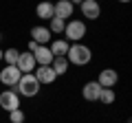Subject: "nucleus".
Instances as JSON below:
<instances>
[{"mask_svg": "<svg viewBox=\"0 0 132 123\" xmlns=\"http://www.w3.org/2000/svg\"><path fill=\"white\" fill-rule=\"evenodd\" d=\"M66 59H68V64H75V66H86V64H90V59H93V51H90L86 44L75 42V44L68 46Z\"/></svg>", "mask_w": 132, "mask_h": 123, "instance_id": "1", "label": "nucleus"}, {"mask_svg": "<svg viewBox=\"0 0 132 123\" xmlns=\"http://www.w3.org/2000/svg\"><path fill=\"white\" fill-rule=\"evenodd\" d=\"M40 88H42V84L35 79V75H33V73H24V75L20 77V81L15 84V92H18L20 97H29V99L38 95Z\"/></svg>", "mask_w": 132, "mask_h": 123, "instance_id": "2", "label": "nucleus"}, {"mask_svg": "<svg viewBox=\"0 0 132 123\" xmlns=\"http://www.w3.org/2000/svg\"><path fill=\"white\" fill-rule=\"evenodd\" d=\"M88 33V27H86L84 20H68L64 27V35H66V42H81L84 35Z\"/></svg>", "mask_w": 132, "mask_h": 123, "instance_id": "3", "label": "nucleus"}, {"mask_svg": "<svg viewBox=\"0 0 132 123\" xmlns=\"http://www.w3.org/2000/svg\"><path fill=\"white\" fill-rule=\"evenodd\" d=\"M0 108L11 112V110H18L20 108V95L15 90H2L0 92Z\"/></svg>", "mask_w": 132, "mask_h": 123, "instance_id": "4", "label": "nucleus"}, {"mask_svg": "<svg viewBox=\"0 0 132 123\" xmlns=\"http://www.w3.org/2000/svg\"><path fill=\"white\" fill-rule=\"evenodd\" d=\"M15 66H18V71L24 75V73H33L38 64H35V57H33V53H29V51H24V53H22V51H20Z\"/></svg>", "mask_w": 132, "mask_h": 123, "instance_id": "5", "label": "nucleus"}, {"mask_svg": "<svg viewBox=\"0 0 132 123\" xmlns=\"http://www.w3.org/2000/svg\"><path fill=\"white\" fill-rule=\"evenodd\" d=\"M20 77H22V73L18 71V66H5L2 71H0V84L13 88V86L20 81Z\"/></svg>", "mask_w": 132, "mask_h": 123, "instance_id": "6", "label": "nucleus"}, {"mask_svg": "<svg viewBox=\"0 0 132 123\" xmlns=\"http://www.w3.org/2000/svg\"><path fill=\"white\" fill-rule=\"evenodd\" d=\"M119 81V73L114 71V68H104V71L99 73L97 77V84L101 86V88H114Z\"/></svg>", "mask_w": 132, "mask_h": 123, "instance_id": "7", "label": "nucleus"}, {"mask_svg": "<svg viewBox=\"0 0 132 123\" xmlns=\"http://www.w3.org/2000/svg\"><path fill=\"white\" fill-rule=\"evenodd\" d=\"M79 7H81V15L86 20H97L101 15V7H99L97 0H84Z\"/></svg>", "mask_w": 132, "mask_h": 123, "instance_id": "8", "label": "nucleus"}, {"mask_svg": "<svg viewBox=\"0 0 132 123\" xmlns=\"http://www.w3.org/2000/svg\"><path fill=\"white\" fill-rule=\"evenodd\" d=\"M51 31H48V27H33L31 29V40L35 44H40V46H48V42H51Z\"/></svg>", "mask_w": 132, "mask_h": 123, "instance_id": "9", "label": "nucleus"}, {"mask_svg": "<svg viewBox=\"0 0 132 123\" xmlns=\"http://www.w3.org/2000/svg\"><path fill=\"white\" fill-rule=\"evenodd\" d=\"M33 75H35V79L40 81V84H53V81L57 79L55 71H53L51 66H35V71H33Z\"/></svg>", "mask_w": 132, "mask_h": 123, "instance_id": "10", "label": "nucleus"}, {"mask_svg": "<svg viewBox=\"0 0 132 123\" xmlns=\"http://www.w3.org/2000/svg\"><path fill=\"white\" fill-rule=\"evenodd\" d=\"M53 11H55V18L66 22V18H71L73 11H75V5H71L68 0H57L55 5H53Z\"/></svg>", "mask_w": 132, "mask_h": 123, "instance_id": "11", "label": "nucleus"}, {"mask_svg": "<svg viewBox=\"0 0 132 123\" xmlns=\"http://www.w3.org/2000/svg\"><path fill=\"white\" fill-rule=\"evenodd\" d=\"M99 95H101V86L97 81H86L84 88H81V97L86 101H99Z\"/></svg>", "mask_w": 132, "mask_h": 123, "instance_id": "12", "label": "nucleus"}, {"mask_svg": "<svg viewBox=\"0 0 132 123\" xmlns=\"http://www.w3.org/2000/svg\"><path fill=\"white\" fill-rule=\"evenodd\" d=\"M33 57H35L38 66H51V61H53V53L48 51V46H38L33 51Z\"/></svg>", "mask_w": 132, "mask_h": 123, "instance_id": "13", "label": "nucleus"}, {"mask_svg": "<svg viewBox=\"0 0 132 123\" xmlns=\"http://www.w3.org/2000/svg\"><path fill=\"white\" fill-rule=\"evenodd\" d=\"M35 15H38L40 20H53V18H55L53 2H48V0H40L38 7H35Z\"/></svg>", "mask_w": 132, "mask_h": 123, "instance_id": "14", "label": "nucleus"}, {"mask_svg": "<svg viewBox=\"0 0 132 123\" xmlns=\"http://www.w3.org/2000/svg\"><path fill=\"white\" fill-rule=\"evenodd\" d=\"M48 44H51V46H48V51L53 53V57H66V53H68V46H71L66 40H51Z\"/></svg>", "mask_w": 132, "mask_h": 123, "instance_id": "15", "label": "nucleus"}, {"mask_svg": "<svg viewBox=\"0 0 132 123\" xmlns=\"http://www.w3.org/2000/svg\"><path fill=\"white\" fill-rule=\"evenodd\" d=\"M68 66H71V64H68V59H66V57H53V61H51V68L55 71L57 77L66 75V73H68Z\"/></svg>", "mask_w": 132, "mask_h": 123, "instance_id": "16", "label": "nucleus"}, {"mask_svg": "<svg viewBox=\"0 0 132 123\" xmlns=\"http://www.w3.org/2000/svg\"><path fill=\"white\" fill-rule=\"evenodd\" d=\"M18 55H20V51L18 48H7V51H2V59L7 61V66H15V61H18Z\"/></svg>", "mask_w": 132, "mask_h": 123, "instance_id": "17", "label": "nucleus"}, {"mask_svg": "<svg viewBox=\"0 0 132 123\" xmlns=\"http://www.w3.org/2000/svg\"><path fill=\"white\" fill-rule=\"evenodd\" d=\"M64 27H66V22L60 20V18L48 20V31H51V33H64Z\"/></svg>", "mask_w": 132, "mask_h": 123, "instance_id": "18", "label": "nucleus"}, {"mask_svg": "<svg viewBox=\"0 0 132 123\" xmlns=\"http://www.w3.org/2000/svg\"><path fill=\"white\" fill-rule=\"evenodd\" d=\"M99 101L106 106H110L114 101V90L112 88H101V95H99Z\"/></svg>", "mask_w": 132, "mask_h": 123, "instance_id": "19", "label": "nucleus"}, {"mask_svg": "<svg viewBox=\"0 0 132 123\" xmlns=\"http://www.w3.org/2000/svg\"><path fill=\"white\" fill-rule=\"evenodd\" d=\"M24 119H27V114L22 112V108L9 112V123H24Z\"/></svg>", "mask_w": 132, "mask_h": 123, "instance_id": "20", "label": "nucleus"}, {"mask_svg": "<svg viewBox=\"0 0 132 123\" xmlns=\"http://www.w3.org/2000/svg\"><path fill=\"white\" fill-rule=\"evenodd\" d=\"M40 46V44H35V42H33V40H29V53H33V51H35V48H38Z\"/></svg>", "mask_w": 132, "mask_h": 123, "instance_id": "21", "label": "nucleus"}, {"mask_svg": "<svg viewBox=\"0 0 132 123\" xmlns=\"http://www.w3.org/2000/svg\"><path fill=\"white\" fill-rule=\"evenodd\" d=\"M68 2H71V5H81L84 0H68Z\"/></svg>", "mask_w": 132, "mask_h": 123, "instance_id": "22", "label": "nucleus"}, {"mask_svg": "<svg viewBox=\"0 0 132 123\" xmlns=\"http://www.w3.org/2000/svg\"><path fill=\"white\" fill-rule=\"evenodd\" d=\"M119 2H123V5H126V2H130V0H119Z\"/></svg>", "mask_w": 132, "mask_h": 123, "instance_id": "23", "label": "nucleus"}, {"mask_svg": "<svg viewBox=\"0 0 132 123\" xmlns=\"http://www.w3.org/2000/svg\"><path fill=\"white\" fill-rule=\"evenodd\" d=\"M0 61H2V48H0Z\"/></svg>", "mask_w": 132, "mask_h": 123, "instance_id": "24", "label": "nucleus"}, {"mask_svg": "<svg viewBox=\"0 0 132 123\" xmlns=\"http://www.w3.org/2000/svg\"><path fill=\"white\" fill-rule=\"evenodd\" d=\"M0 40H2V33H0Z\"/></svg>", "mask_w": 132, "mask_h": 123, "instance_id": "25", "label": "nucleus"}]
</instances>
